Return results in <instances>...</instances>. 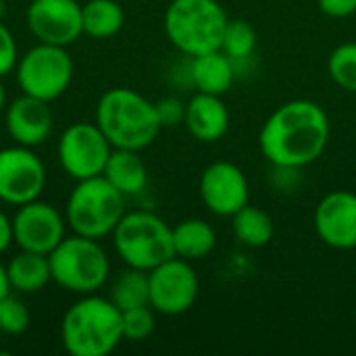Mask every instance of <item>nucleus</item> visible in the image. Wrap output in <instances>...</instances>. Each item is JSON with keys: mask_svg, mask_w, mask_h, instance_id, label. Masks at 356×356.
Here are the masks:
<instances>
[{"mask_svg": "<svg viewBox=\"0 0 356 356\" xmlns=\"http://www.w3.org/2000/svg\"><path fill=\"white\" fill-rule=\"evenodd\" d=\"M330 117L321 104L296 98L277 106L261 127L263 156L277 169L296 171L313 165L327 148Z\"/></svg>", "mask_w": 356, "mask_h": 356, "instance_id": "nucleus-1", "label": "nucleus"}, {"mask_svg": "<svg viewBox=\"0 0 356 356\" xmlns=\"http://www.w3.org/2000/svg\"><path fill=\"white\" fill-rule=\"evenodd\" d=\"M60 342L71 356H108L123 342L121 311L108 296H79L63 315Z\"/></svg>", "mask_w": 356, "mask_h": 356, "instance_id": "nucleus-2", "label": "nucleus"}, {"mask_svg": "<svg viewBox=\"0 0 356 356\" xmlns=\"http://www.w3.org/2000/svg\"><path fill=\"white\" fill-rule=\"evenodd\" d=\"M96 125L113 148L144 150L161 134L156 104L131 88H111L96 104Z\"/></svg>", "mask_w": 356, "mask_h": 356, "instance_id": "nucleus-3", "label": "nucleus"}, {"mask_svg": "<svg viewBox=\"0 0 356 356\" xmlns=\"http://www.w3.org/2000/svg\"><path fill=\"white\" fill-rule=\"evenodd\" d=\"M227 13L217 0H171L165 8L167 40L184 54L198 56L221 48Z\"/></svg>", "mask_w": 356, "mask_h": 356, "instance_id": "nucleus-4", "label": "nucleus"}, {"mask_svg": "<svg viewBox=\"0 0 356 356\" xmlns=\"http://www.w3.org/2000/svg\"><path fill=\"white\" fill-rule=\"evenodd\" d=\"M111 236L117 257L140 271H152L175 257L173 227L150 211L125 213Z\"/></svg>", "mask_w": 356, "mask_h": 356, "instance_id": "nucleus-5", "label": "nucleus"}, {"mask_svg": "<svg viewBox=\"0 0 356 356\" xmlns=\"http://www.w3.org/2000/svg\"><path fill=\"white\" fill-rule=\"evenodd\" d=\"M52 282L63 290L86 296L96 294L111 275V261L98 240L73 234L65 236L48 254Z\"/></svg>", "mask_w": 356, "mask_h": 356, "instance_id": "nucleus-6", "label": "nucleus"}, {"mask_svg": "<svg viewBox=\"0 0 356 356\" xmlns=\"http://www.w3.org/2000/svg\"><path fill=\"white\" fill-rule=\"evenodd\" d=\"M125 215V196L104 177L79 179L69 194L65 219L73 234L102 240Z\"/></svg>", "mask_w": 356, "mask_h": 356, "instance_id": "nucleus-7", "label": "nucleus"}, {"mask_svg": "<svg viewBox=\"0 0 356 356\" xmlns=\"http://www.w3.org/2000/svg\"><path fill=\"white\" fill-rule=\"evenodd\" d=\"M73 58L65 46L38 42L25 54L19 56L15 75L21 94L54 102L60 98L73 81Z\"/></svg>", "mask_w": 356, "mask_h": 356, "instance_id": "nucleus-8", "label": "nucleus"}, {"mask_svg": "<svg viewBox=\"0 0 356 356\" xmlns=\"http://www.w3.org/2000/svg\"><path fill=\"white\" fill-rule=\"evenodd\" d=\"M111 152L113 146L102 129L96 125V121L69 125L60 134L56 144L58 165L75 181L102 175Z\"/></svg>", "mask_w": 356, "mask_h": 356, "instance_id": "nucleus-9", "label": "nucleus"}, {"mask_svg": "<svg viewBox=\"0 0 356 356\" xmlns=\"http://www.w3.org/2000/svg\"><path fill=\"white\" fill-rule=\"evenodd\" d=\"M148 292L154 313L177 317L194 307L200 292V282L190 261L171 257L148 271Z\"/></svg>", "mask_w": 356, "mask_h": 356, "instance_id": "nucleus-10", "label": "nucleus"}, {"mask_svg": "<svg viewBox=\"0 0 356 356\" xmlns=\"http://www.w3.org/2000/svg\"><path fill=\"white\" fill-rule=\"evenodd\" d=\"M46 167L27 146L0 148V202L21 207L38 200L46 188Z\"/></svg>", "mask_w": 356, "mask_h": 356, "instance_id": "nucleus-11", "label": "nucleus"}, {"mask_svg": "<svg viewBox=\"0 0 356 356\" xmlns=\"http://www.w3.org/2000/svg\"><path fill=\"white\" fill-rule=\"evenodd\" d=\"M10 223L13 244H17L19 250H31L40 254H50L65 238L67 227L65 215L54 204L40 198L17 207Z\"/></svg>", "mask_w": 356, "mask_h": 356, "instance_id": "nucleus-12", "label": "nucleus"}, {"mask_svg": "<svg viewBox=\"0 0 356 356\" xmlns=\"http://www.w3.org/2000/svg\"><path fill=\"white\" fill-rule=\"evenodd\" d=\"M25 23L42 44L67 48L83 35L81 4L77 0H31Z\"/></svg>", "mask_w": 356, "mask_h": 356, "instance_id": "nucleus-13", "label": "nucleus"}, {"mask_svg": "<svg viewBox=\"0 0 356 356\" xmlns=\"http://www.w3.org/2000/svg\"><path fill=\"white\" fill-rule=\"evenodd\" d=\"M198 194L213 215L234 217L242 207L248 204L250 186L238 165L229 161H217L202 171Z\"/></svg>", "mask_w": 356, "mask_h": 356, "instance_id": "nucleus-14", "label": "nucleus"}, {"mask_svg": "<svg viewBox=\"0 0 356 356\" xmlns=\"http://www.w3.org/2000/svg\"><path fill=\"white\" fill-rule=\"evenodd\" d=\"M315 232L319 240L336 250L356 248V194L334 190L325 194L315 209Z\"/></svg>", "mask_w": 356, "mask_h": 356, "instance_id": "nucleus-15", "label": "nucleus"}, {"mask_svg": "<svg viewBox=\"0 0 356 356\" xmlns=\"http://www.w3.org/2000/svg\"><path fill=\"white\" fill-rule=\"evenodd\" d=\"M50 102H44L40 98L21 94L4 108V127L8 138L27 148L42 146L54 127V117L48 106Z\"/></svg>", "mask_w": 356, "mask_h": 356, "instance_id": "nucleus-16", "label": "nucleus"}, {"mask_svg": "<svg viewBox=\"0 0 356 356\" xmlns=\"http://www.w3.org/2000/svg\"><path fill=\"white\" fill-rule=\"evenodd\" d=\"M184 125L198 142H217L229 129V111L221 96L196 92L186 104Z\"/></svg>", "mask_w": 356, "mask_h": 356, "instance_id": "nucleus-17", "label": "nucleus"}, {"mask_svg": "<svg viewBox=\"0 0 356 356\" xmlns=\"http://www.w3.org/2000/svg\"><path fill=\"white\" fill-rule=\"evenodd\" d=\"M236 73V60L229 58L221 48L190 56L192 86L202 94L223 96L234 86Z\"/></svg>", "mask_w": 356, "mask_h": 356, "instance_id": "nucleus-18", "label": "nucleus"}, {"mask_svg": "<svg viewBox=\"0 0 356 356\" xmlns=\"http://www.w3.org/2000/svg\"><path fill=\"white\" fill-rule=\"evenodd\" d=\"M102 175L127 198L138 196L148 186V169L138 150L113 148Z\"/></svg>", "mask_w": 356, "mask_h": 356, "instance_id": "nucleus-19", "label": "nucleus"}, {"mask_svg": "<svg viewBox=\"0 0 356 356\" xmlns=\"http://www.w3.org/2000/svg\"><path fill=\"white\" fill-rule=\"evenodd\" d=\"M6 273L10 288L19 294H38L52 282L48 254L31 250H19L6 263Z\"/></svg>", "mask_w": 356, "mask_h": 356, "instance_id": "nucleus-20", "label": "nucleus"}, {"mask_svg": "<svg viewBox=\"0 0 356 356\" xmlns=\"http://www.w3.org/2000/svg\"><path fill=\"white\" fill-rule=\"evenodd\" d=\"M217 246V234L204 219H184L173 227L175 257L190 263L207 259Z\"/></svg>", "mask_w": 356, "mask_h": 356, "instance_id": "nucleus-21", "label": "nucleus"}, {"mask_svg": "<svg viewBox=\"0 0 356 356\" xmlns=\"http://www.w3.org/2000/svg\"><path fill=\"white\" fill-rule=\"evenodd\" d=\"M83 33L94 40H108L123 29L125 13L117 0H88L81 4Z\"/></svg>", "mask_w": 356, "mask_h": 356, "instance_id": "nucleus-22", "label": "nucleus"}, {"mask_svg": "<svg viewBox=\"0 0 356 356\" xmlns=\"http://www.w3.org/2000/svg\"><path fill=\"white\" fill-rule=\"evenodd\" d=\"M232 229L240 244L250 248H263L273 240L275 223L267 211L246 204L232 217Z\"/></svg>", "mask_w": 356, "mask_h": 356, "instance_id": "nucleus-23", "label": "nucleus"}, {"mask_svg": "<svg viewBox=\"0 0 356 356\" xmlns=\"http://www.w3.org/2000/svg\"><path fill=\"white\" fill-rule=\"evenodd\" d=\"M108 298L115 302L119 311H129L136 307L150 305L148 271H140L134 267H127L125 271H121L111 286Z\"/></svg>", "mask_w": 356, "mask_h": 356, "instance_id": "nucleus-24", "label": "nucleus"}, {"mask_svg": "<svg viewBox=\"0 0 356 356\" xmlns=\"http://www.w3.org/2000/svg\"><path fill=\"white\" fill-rule=\"evenodd\" d=\"M257 31L254 27L244 21V19H229L227 21V27L223 31V40H221V50L234 58L236 63L238 60H246L254 54V48H257Z\"/></svg>", "mask_w": 356, "mask_h": 356, "instance_id": "nucleus-25", "label": "nucleus"}, {"mask_svg": "<svg viewBox=\"0 0 356 356\" xmlns=\"http://www.w3.org/2000/svg\"><path fill=\"white\" fill-rule=\"evenodd\" d=\"M327 71L336 86L346 92H356V42H344L332 50Z\"/></svg>", "mask_w": 356, "mask_h": 356, "instance_id": "nucleus-26", "label": "nucleus"}, {"mask_svg": "<svg viewBox=\"0 0 356 356\" xmlns=\"http://www.w3.org/2000/svg\"><path fill=\"white\" fill-rule=\"evenodd\" d=\"M29 325H31V313L27 305L15 294H6L0 300V334L21 336L29 330Z\"/></svg>", "mask_w": 356, "mask_h": 356, "instance_id": "nucleus-27", "label": "nucleus"}, {"mask_svg": "<svg viewBox=\"0 0 356 356\" xmlns=\"http://www.w3.org/2000/svg\"><path fill=\"white\" fill-rule=\"evenodd\" d=\"M121 323H123V340L142 342V340L150 338L156 327L154 309L150 305H146V307L121 311Z\"/></svg>", "mask_w": 356, "mask_h": 356, "instance_id": "nucleus-28", "label": "nucleus"}, {"mask_svg": "<svg viewBox=\"0 0 356 356\" xmlns=\"http://www.w3.org/2000/svg\"><path fill=\"white\" fill-rule=\"evenodd\" d=\"M19 60V48L13 31L0 21V77H6L15 71Z\"/></svg>", "mask_w": 356, "mask_h": 356, "instance_id": "nucleus-29", "label": "nucleus"}, {"mask_svg": "<svg viewBox=\"0 0 356 356\" xmlns=\"http://www.w3.org/2000/svg\"><path fill=\"white\" fill-rule=\"evenodd\" d=\"M154 104H156V115L163 127H175L186 121V104L179 98L167 96Z\"/></svg>", "mask_w": 356, "mask_h": 356, "instance_id": "nucleus-30", "label": "nucleus"}, {"mask_svg": "<svg viewBox=\"0 0 356 356\" xmlns=\"http://www.w3.org/2000/svg\"><path fill=\"white\" fill-rule=\"evenodd\" d=\"M317 6L323 15L334 19H344L356 13V0H317Z\"/></svg>", "mask_w": 356, "mask_h": 356, "instance_id": "nucleus-31", "label": "nucleus"}, {"mask_svg": "<svg viewBox=\"0 0 356 356\" xmlns=\"http://www.w3.org/2000/svg\"><path fill=\"white\" fill-rule=\"evenodd\" d=\"M10 244H13V223L10 217L4 211H0V254H4Z\"/></svg>", "mask_w": 356, "mask_h": 356, "instance_id": "nucleus-32", "label": "nucleus"}, {"mask_svg": "<svg viewBox=\"0 0 356 356\" xmlns=\"http://www.w3.org/2000/svg\"><path fill=\"white\" fill-rule=\"evenodd\" d=\"M10 292H13V288H10V282H8L6 265L0 263V300H2L6 294H10Z\"/></svg>", "mask_w": 356, "mask_h": 356, "instance_id": "nucleus-33", "label": "nucleus"}, {"mask_svg": "<svg viewBox=\"0 0 356 356\" xmlns=\"http://www.w3.org/2000/svg\"><path fill=\"white\" fill-rule=\"evenodd\" d=\"M6 90H4V83H2V77H0V115L4 113V108H6Z\"/></svg>", "mask_w": 356, "mask_h": 356, "instance_id": "nucleus-34", "label": "nucleus"}, {"mask_svg": "<svg viewBox=\"0 0 356 356\" xmlns=\"http://www.w3.org/2000/svg\"><path fill=\"white\" fill-rule=\"evenodd\" d=\"M2 17H4V0H0V21H2Z\"/></svg>", "mask_w": 356, "mask_h": 356, "instance_id": "nucleus-35", "label": "nucleus"}]
</instances>
